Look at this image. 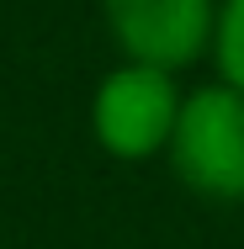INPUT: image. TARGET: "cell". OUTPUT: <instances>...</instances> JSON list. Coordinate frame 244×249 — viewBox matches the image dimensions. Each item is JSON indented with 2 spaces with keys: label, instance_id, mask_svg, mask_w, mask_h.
Wrapping results in <instances>:
<instances>
[{
  "label": "cell",
  "instance_id": "1",
  "mask_svg": "<svg viewBox=\"0 0 244 249\" xmlns=\"http://www.w3.org/2000/svg\"><path fill=\"white\" fill-rule=\"evenodd\" d=\"M165 159L196 201L239 207L244 201V96L223 80L181 96V117H175Z\"/></svg>",
  "mask_w": 244,
  "mask_h": 249
},
{
  "label": "cell",
  "instance_id": "2",
  "mask_svg": "<svg viewBox=\"0 0 244 249\" xmlns=\"http://www.w3.org/2000/svg\"><path fill=\"white\" fill-rule=\"evenodd\" d=\"M175 117H181L175 74L144 69V64L112 69L91 96V133L122 164H144L154 154H165L170 133H175Z\"/></svg>",
  "mask_w": 244,
  "mask_h": 249
},
{
  "label": "cell",
  "instance_id": "3",
  "mask_svg": "<svg viewBox=\"0 0 244 249\" xmlns=\"http://www.w3.org/2000/svg\"><path fill=\"white\" fill-rule=\"evenodd\" d=\"M101 16L128 64L165 74L196 64L218 32V0H101Z\"/></svg>",
  "mask_w": 244,
  "mask_h": 249
},
{
  "label": "cell",
  "instance_id": "4",
  "mask_svg": "<svg viewBox=\"0 0 244 249\" xmlns=\"http://www.w3.org/2000/svg\"><path fill=\"white\" fill-rule=\"evenodd\" d=\"M212 58H218V80L244 96V0H218Z\"/></svg>",
  "mask_w": 244,
  "mask_h": 249
}]
</instances>
